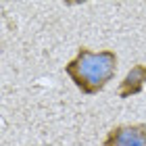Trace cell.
Masks as SVG:
<instances>
[{"mask_svg":"<svg viewBox=\"0 0 146 146\" xmlns=\"http://www.w3.org/2000/svg\"><path fill=\"white\" fill-rule=\"evenodd\" d=\"M117 71V54L113 50H90L79 46L75 58L65 65V73L71 77L79 92L94 96L107 88V84L115 77Z\"/></svg>","mask_w":146,"mask_h":146,"instance_id":"cell-1","label":"cell"},{"mask_svg":"<svg viewBox=\"0 0 146 146\" xmlns=\"http://www.w3.org/2000/svg\"><path fill=\"white\" fill-rule=\"evenodd\" d=\"M102 146H146V125L144 123L115 125L104 136Z\"/></svg>","mask_w":146,"mask_h":146,"instance_id":"cell-2","label":"cell"},{"mask_svg":"<svg viewBox=\"0 0 146 146\" xmlns=\"http://www.w3.org/2000/svg\"><path fill=\"white\" fill-rule=\"evenodd\" d=\"M144 84H146V65L138 63V65H134V67L127 71V75H125L123 82L119 84L117 96L119 98L136 96V94H140V92L144 90Z\"/></svg>","mask_w":146,"mask_h":146,"instance_id":"cell-3","label":"cell"}]
</instances>
